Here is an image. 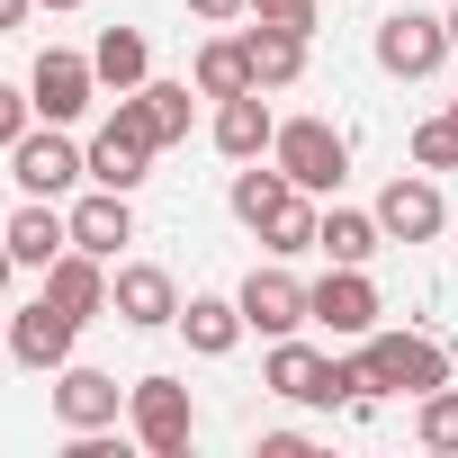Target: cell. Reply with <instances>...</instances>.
Returning a JSON list of instances; mask_svg holds the SVG:
<instances>
[{
    "label": "cell",
    "instance_id": "1",
    "mask_svg": "<svg viewBox=\"0 0 458 458\" xmlns=\"http://www.w3.org/2000/svg\"><path fill=\"white\" fill-rule=\"evenodd\" d=\"M270 162H279L306 198H333V189H342V171H351V144H342V126H333V117H279Z\"/></svg>",
    "mask_w": 458,
    "mask_h": 458
},
{
    "label": "cell",
    "instance_id": "2",
    "mask_svg": "<svg viewBox=\"0 0 458 458\" xmlns=\"http://www.w3.org/2000/svg\"><path fill=\"white\" fill-rule=\"evenodd\" d=\"M360 351H369L377 395H431V386H449V351L431 333H369Z\"/></svg>",
    "mask_w": 458,
    "mask_h": 458
},
{
    "label": "cell",
    "instance_id": "3",
    "mask_svg": "<svg viewBox=\"0 0 458 458\" xmlns=\"http://www.w3.org/2000/svg\"><path fill=\"white\" fill-rule=\"evenodd\" d=\"M126 422H135V440H144L153 458H180V449L198 440V404H189L180 377H135V386H126Z\"/></svg>",
    "mask_w": 458,
    "mask_h": 458
},
{
    "label": "cell",
    "instance_id": "4",
    "mask_svg": "<svg viewBox=\"0 0 458 458\" xmlns=\"http://www.w3.org/2000/svg\"><path fill=\"white\" fill-rule=\"evenodd\" d=\"M449 55H458V46H449V19H431V10H395V19H377V72H395V81H431Z\"/></svg>",
    "mask_w": 458,
    "mask_h": 458
},
{
    "label": "cell",
    "instance_id": "5",
    "mask_svg": "<svg viewBox=\"0 0 458 458\" xmlns=\"http://www.w3.org/2000/svg\"><path fill=\"white\" fill-rule=\"evenodd\" d=\"M10 180H19L28 198H64L72 180H90V153H81L64 126H28V135L10 144Z\"/></svg>",
    "mask_w": 458,
    "mask_h": 458
},
{
    "label": "cell",
    "instance_id": "6",
    "mask_svg": "<svg viewBox=\"0 0 458 458\" xmlns=\"http://www.w3.org/2000/svg\"><path fill=\"white\" fill-rule=\"evenodd\" d=\"M377 315H386V297H377V279H369L360 261H333V270L315 279V324H324L333 342H369Z\"/></svg>",
    "mask_w": 458,
    "mask_h": 458
},
{
    "label": "cell",
    "instance_id": "7",
    "mask_svg": "<svg viewBox=\"0 0 458 458\" xmlns=\"http://www.w3.org/2000/svg\"><path fill=\"white\" fill-rule=\"evenodd\" d=\"M108 315L135 324V333H162V324H180V279L162 261H117L108 270Z\"/></svg>",
    "mask_w": 458,
    "mask_h": 458
},
{
    "label": "cell",
    "instance_id": "8",
    "mask_svg": "<svg viewBox=\"0 0 458 458\" xmlns=\"http://www.w3.org/2000/svg\"><path fill=\"white\" fill-rule=\"evenodd\" d=\"M234 297H243V324H252L261 342H288L297 324H315V288H306L297 270H279V261H270V270H252Z\"/></svg>",
    "mask_w": 458,
    "mask_h": 458
},
{
    "label": "cell",
    "instance_id": "9",
    "mask_svg": "<svg viewBox=\"0 0 458 458\" xmlns=\"http://www.w3.org/2000/svg\"><path fill=\"white\" fill-rule=\"evenodd\" d=\"M90 90H99V64H90V55H72V46H46V55H37V72H28V99H37V117H46V126H72V117L90 108Z\"/></svg>",
    "mask_w": 458,
    "mask_h": 458
},
{
    "label": "cell",
    "instance_id": "10",
    "mask_svg": "<svg viewBox=\"0 0 458 458\" xmlns=\"http://www.w3.org/2000/svg\"><path fill=\"white\" fill-rule=\"evenodd\" d=\"M72 342H81V315H64L46 288H37V306H19V315H10V360H19V369H37V377H55V369L72 360Z\"/></svg>",
    "mask_w": 458,
    "mask_h": 458
},
{
    "label": "cell",
    "instance_id": "11",
    "mask_svg": "<svg viewBox=\"0 0 458 458\" xmlns=\"http://www.w3.org/2000/svg\"><path fill=\"white\" fill-rule=\"evenodd\" d=\"M377 225H386V243H431L440 225H449L440 180H431V171H395V180L377 189Z\"/></svg>",
    "mask_w": 458,
    "mask_h": 458
},
{
    "label": "cell",
    "instance_id": "12",
    "mask_svg": "<svg viewBox=\"0 0 458 458\" xmlns=\"http://www.w3.org/2000/svg\"><path fill=\"white\" fill-rule=\"evenodd\" d=\"M117 413H126V386L108 369H81V360L55 369V422L64 431H117Z\"/></svg>",
    "mask_w": 458,
    "mask_h": 458
},
{
    "label": "cell",
    "instance_id": "13",
    "mask_svg": "<svg viewBox=\"0 0 458 458\" xmlns=\"http://www.w3.org/2000/svg\"><path fill=\"white\" fill-rule=\"evenodd\" d=\"M90 180H99V189H126V198L153 180V135H144L126 108H117L99 135H90Z\"/></svg>",
    "mask_w": 458,
    "mask_h": 458
},
{
    "label": "cell",
    "instance_id": "14",
    "mask_svg": "<svg viewBox=\"0 0 458 458\" xmlns=\"http://www.w3.org/2000/svg\"><path fill=\"white\" fill-rule=\"evenodd\" d=\"M261 386L270 395H288V404H333V351H315V342H270V360H261Z\"/></svg>",
    "mask_w": 458,
    "mask_h": 458
},
{
    "label": "cell",
    "instance_id": "15",
    "mask_svg": "<svg viewBox=\"0 0 458 458\" xmlns=\"http://www.w3.org/2000/svg\"><path fill=\"white\" fill-rule=\"evenodd\" d=\"M0 234H10V252H19V270H55L64 252H72V216L55 207V198H28L10 225H0Z\"/></svg>",
    "mask_w": 458,
    "mask_h": 458
},
{
    "label": "cell",
    "instance_id": "16",
    "mask_svg": "<svg viewBox=\"0 0 458 458\" xmlns=\"http://www.w3.org/2000/svg\"><path fill=\"white\" fill-rule=\"evenodd\" d=\"M270 144H279V117H270V99H261V90L216 99V153H225V162H261Z\"/></svg>",
    "mask_w": 458,
    "mask_h": 458
},
{
    "label": "cell",
    "instance_id": "17",
    "mask_svg": "<svg viewBox=\"0 0 458 458\" xmlns=\"http://www.w3.org/2000/svg\"><path fill=\"white\" fill-rule=\"evenodd\" d=\"M64 216H72V243L99 252V261H117V252L135 243V207H126V189H90V198H72Z\"/></svg>",
    "mask_w": 458,
    "mask_h": 458
},
{
    "label": "cell",
    "instance_id": "18",
    "mask_svg": "<svg viewBox=\"0 0 458 458\" xmlns=\"http://www.w3.org/2000/svg\"><path fill=\"white\" fill-rule=\"evenodd\" d=\"M189 90H198V81H144V90H117V108H126V117L153 135V153H162V144L189 135V108H198Z\"/></svg>",
    "mask_w": 458,
    "mask_h": 458
},
{
    "label": "cell",
    "instance_id": "19",
    "mask_svg": "<svg viewBox=\"0 0 458 458\" xmlns=\"http://www.w3.org/2000/svg\"><path fill=\"white\" fill-rule=\"evenodd\" d=\"M46 297H55L64 315H81V324H90V315H108V261L72 243V252H64V261L46 270Z\"/></svg>",
    "mask_w": 458,
    "mask_h": 458
},
{
    "label": "cell",
    "instance_id": "20",
    "mask_svg": "<svg viewBox=\"0 0 458 458\" xmlns=\"http://www.w3.org/2000/svg\"><path fill=\"white\" fill-rule=\"evenodd\" d=\"M377 243H386V225H377V207H324V225H315V252L324 261H377Z\"/></svg>",
    "mask_w": 458,
    "mask_h": 458
},
{
    "label": "cell",
    "instance_id": "21",
    "mask_svg": "<svg viewBox=\"0 0 458 458\" xmlns=\"http://www.w3.org/2000/svg\"><path fill=\"white\" fill-rule=\"evenodd\" d=\"M180 333H189L198 360H225L252 324H243V297H189V306H180Z\"/></svg>",
    "mask_w": 458,
    "mask_h": 458
},
{
    "label": "cell",
    "instance_id": "22",
    "mask_svg": "<svg viewBox=\"0 0 458 458\" xmlns=\"http://www.w3.org/2000/svg\"><path fill=\"white\" fill-rule=\"evenodd\" d=\"M243 55H252V81H261V90H288V81L306 72V37H297V28H270V19L243 28Z\"/></svg>",
    "mask_w": 458,
    "mask_h": 458
},
{
    "label": "cell",
    "instance_id": "23",
    "mask_svg": "<svg viewBox=\"0 0 458 458\" xmlns=\"http://www.w3.org/2000/svg\"><path fill=\"white\" fill-rule=\"evenodd\" d=\"M189 81H198V99L261 90V81H252V55H243V37H207V46H198V64H189Z\"/></svg>",
    "mask_w": 458,
    "mask_h": 458
},
{
    "label": "cell",
    "instance_id": "24",
    "mask_svg": "<svg viewBox=\"0 0 458 458\" xmlns=\"http://www.w3.org/2000/svg\"><path fill=\"white\" fill-rule=\"evenodd\" d=\"M288 198H297V180H288L279 162H270V171L252 162V171H234V189H225V207H234V216L252 225V234H261V225H270V216H279Z\"/></svg>",
    "mask_w": 458,
    "mask_h": 458
},
{
    "label": "cell",
    "instance_id": "25",
    "mask_svg": "<svg viewBox=\"0 0 458 458\" xmlns=\"http://www.w3.org/2000/svg\"><path fill=\"white\" fill-rule=\"evenodd\" d=\"M90 64H99V81H108V90H144V81H153V55H144V37H135V28H99Z\"/></svg>",
    "mask_w": 458,
    "mask_h": 458
},
{
    "label": "cell",
    "instance_id": "26",
    "mask_svg": "<svg viewBox=\"0 0 458 458\" xmlns=\"http://www.w3.org/2000/svg\"><path fill=\"white\" fill-rule=\"evenodd\" d=\"M315 225H324V207H315V198L297 189V198H288V207H279V216L261 225V243H270L279 261H297V252H315Z\"/></svg>",
    "mask_w": 458,
    "mask_h": 458
},
{
    "label": "cell",
    "instance_id": "27",
    "mask_svg": "<svg viewBox=\"0 0 458 458\" xmlns=\"http://www.w3.org/2000/svg\"><path fill=\"white\" fill-rule=\"evenodd\" d=\"M413 440H422V449H440V458H458V386L413 395Z\"/></svg>",
    "mask_w": 458,
    "mask_h": 458
},
{
    "label": "cell",
    "instance_id": "28",
    "mask_svg": "<svg viewBox=\"0 0 458 458\" xmlns=\"http://www.w3.org/2000/svg\"><path fill=\"white\" fill-rule=\"evenodd\" d=\"M413 171H458V117L449 108L413 126Z\"/></svg>",
    "mask_w": 458,
    "mask_h": 458
},
{
    "label": "cell",
    "instance_id": "29",
    "mask_svg": "<svg viewBox=\"0 0 458 458\" xmlns=\"http://www.w3.org/2000/svg\"><path fill=\"white\" fill-rule=\"evenodd\" d=\"M28 126H37V99H28L19 81H0V153H10V144H19Z\"/></svg>",
    "mask_w": 458,
    "mask_h": 458
},
{
    "label": "cell",
    "instance_id": "30",
    "mask_svg": "<svg viewBox=\"0 0 458 458\" xmlns=\"http://www.w3.org/2000/svg\"><path fill=\"white\" fill-rule=\"evenodd\" d=\"M252 19H270V28H297V37H315L324 0H252Z\"/></svg>",
    "mask_w": 458,
    "mask_h": 458
},
{
    "label": "cell",
    "instance_id": "31",
    "mask_svg": "<svg viewBox=\"0 0 458 458\" xmlns=\"http://www.w3.org/2000/svg\"><path fill=\"white\" fill-rule=\"evenodd\" d=\"M189 19L198 28H234V19H252V0H189Z\"/></svg>",
    "mask_w": 458,
    "mask_h": 458
},
{
    "label": "cell",
    "instance_id": "32",
    "mask_svg": "<svg viewBox=\"0 0 458 458\" xmlns=\"http://www.w3.org/2000/svg\"><path fill=\"white\" fill-rule=\"evenodd\" d=\"M261 458H306V431H261Z\"/></svg>",
    "mask_w": 458,
    "mask_h": 458
},
{
    "label": "cell",
    "instance_id": "33",
    "mask_svg": "<svg viewBox=\"0 0 458 458\" xmlns=\"http://www.w3.org/2000/svg\"><path fill=\"white\" fill-rule=\"evenodd\" d=\"M28 10H37V0H0V37H19V28H28Z\"/></svg>",
    "mask_w": 458,
    "mask_h": 458
},
{
    "label": "cell",
    "instance_id": "34",
    "mask_svg": "<svg viewBox=\"0 0 458 458\" xmlns=\"http://www.w3.org/2000/svg\"><path fill=\"white\" fill-rule=\"evenodd\" d=\"M19 279V252H10V234H0V288H10Z\"/></svg>",
    "mask_w": 458,
    "mask_h": 458
},
{
    "label": "cell",
    "instance_id": "35",
    "mask_svg": "<svg viewBox=\"0 0 458 458\" xmlns=\"http://www.w3.org/2000/svg\"><path fill=\"white\" fill-rule=\"evenodd\" d=\"M37 10H90V0H37Z\"/></svg>",
    "mask_w": 458,
    "mask_h": 458
},
{
    "label": "cell",
    "instance_id": "36",
    "mask_svg": "<svg viewBox=\"0 0 458 458\" xmlns=\"http://www.w3.org/2000/svg\"><path fill=\"white\" fill-rule=\"evenodd\" d=\"M0 360H10V324H0Z\"/></svg>",
    "mask_w": 458,
    "mask_h": 458
},
{
    "label": "cell",
    "instance_id": "37",
    "mask_svg": "<svg viewBox=\"0 0 458 458\" xmlns=\"http://www.w3.org/2000/svg\"><path fill=\"white\" fill-rule=\"evenodd\" d=\"M449 46H458V10H449Z\"/></svg>",
    "mask_w": 458,
    "mask_h": 458
},
{
    "label": "cell",
    "instance_id": "38",
    "mask_svg": "<svg viewBox=\"0 0 458 458\" xmlns=\"http://www.w3.org/2000/svg\"><path fill=\"white\" fill-rule=\"evenodd\" d=\"M449 117H458V99H449Z\"/></svg>",
    "mask_w": 458,
    "mask_h": 458
}]
</instances>
